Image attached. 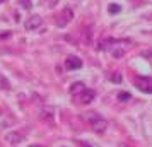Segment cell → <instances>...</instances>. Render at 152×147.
Returning a JSON list of instances; mask_svg holds the SVG:
<instances>
[{"label":"cell","instance_id":"8","mask_svg":"<svg viewBox=\"0 0 152 147\" xmlns=\"http://www.w3.org/2000/svg\"><path fill=\"white\" fill-rule=\"evenodd\" d=\"M5 140L10 142V144H19V142H22V135L17 133V132H9L7 135H5Z\"/></svg>","mask_w":152,"mask_h":147},{"label":"cell","instance_id":"17","mask_svg":"<svg viewBox=\"0 0 152 147\" xmlns=\"http://www.w3.org/2000/svg\"><path fill=\"white\" fill-rule=\"evenodd\" d=\"M2 2H4V0H0V4H2Z\"/></svg>","mask_w":152,"mask_h":147},{"label":"cell","instance_id":"15","mask_svg":"<svg viewBox=\"0 0 152 147\" xmlns=\"http://www.w3.org/2000/svg\"><path fill=\"white\" fill-rule=\"evenodd\" d=\"M142 55H144V56H151V55H152V51H144Z\"/></svg>","mask_w":152,"mask_h":147},{"label":"cell","instance_id":"13","mask_svg":"<svg viewBox=\"0 0 152 147\" xmlns=\"http://www.w3.org/2000/svg\"><path fill=\"white\" fill-rule=\"evenodd\" d=\"M10 36H12L10 31H2V33H0V39H7V38H10Z\"/></svg>","mask_w":152,"mask_h":147},{"label":"cell","instance_id":"1","mask_svg":"<svg viewBox=\"0 0 152 147\" xmlns=\"http://www.w3.org/2000/svg\"><path fill=\"white\" fill-rule=\"evenodd\" d=\"M86 120L89 121V125L92 127V130H96L99 133L104 132L108 128V121L101 115H97V113H86Z\"/></svg>","mask_w":152,"mask_h":147},{"label":"cell","instance_id":"3","mask_svg":"<svg viewBox=\"0 0 152 147\" xmlns=\"http://www.w3.org/2000/svg\"><path fill=\"white\" fill-rule=\"evenodd\" d=\"M77 103H82V105H89L92 103L94 99H96V91H92V89H86L84 92H80L79 96H77Z\"/></svg>","mask_w":152,"mask_h":147},{"label":"cell","instance_id":"14","mask_svg":"<svg viewBox=\"0 0 152 147\" xmlns=\"http://www.w3.org/2000/svg\"><path fill=\"white\" fill-rule=\"evenodd\" d=\"M0 84H2V89H9V82L2 75H0Z\"/></svg>","mask_w":152,"mask_h":147},{"label":"cell","instance_id":"10","mask_svg":"<svg viewBox=\"0 0 152 147\" xmlns=\"http://www.w3.org/2000/svg\"><path fill=\"white\" fill-rule=\"evenodd\" d=\"M108 10H110L111 14H118V12H120V10H121V7H120V5H118V4H111L110 7H108Z\"/></svg>","mask_w":152,"mask_h":147},{"label":"cell","instance_id":"9","mask_svg":"<svg viewBox=\"0 0 152 147\" xmlns=\"http://www.w3.org/2000/svg\"><path fill=\"white\" fill-rule=\"evenodd\" d=\"M84 91H86V86H84L82 82H74L72 87H70V94H72V96H79V94L84 92Z\"/></svg>","mask_w":152,"mask_h":147},{"label":"cell","instance_id":"16","mask_svg":"<svg viewBox=\"0 0 152 147\" xmlns=\"http://www.w3.org/2000/svg\"><path fill=\"white\" fill-rule=\"evenodd\" d=\"M29 147H43V146H34V144H33V146H29Z\"/></svg>","mask_w":152,"mask_h":147},{"label":"cell","instance_id":"4","mask_svg":"<svg viewBox=\"0 0 152 147\" xmlns=\"http://www.w3.org/2000/svg\"><path fill=\"white\" fill-rule=\"evenodd\" d=\"M41 24H43V19L39 15H31L29 19H26L24 28H26V31H34V29H38Z\"/></svg>","mask_w":152,"mask_h":147},{"label":"cell","instance_id":"11","mask_svg":"<svg viewBox=\"0 0 152 147\" xmlns=\"http://www.w3.org/2000/svg\"><path fill=\"white\" fill-rule=\"evenodd\" d=\"M118 99H120V101H123V103H125V101H130V99H132V96L128 94V92H120V94H118Z\"/></svg>","mask_w":152,"mask_h":147},{"label":"cell","instance_id":"6","mask_svg":"<svg viewBox=\"0 0 152 147\" xmlns=\"http://www.w3.org/2000/svg\"><path fill=\"white\" fill-rule=\"evenodd\" d=\"M72 17H74V12H72V9H63L62 14H60V17H58V21H56V26H65L67 22L72 21Z\"/></svg>","mask_w":152,"mask_h":147},{"label":"cell","instance_id":"12","mask_svg":"<svg viewBox=\"0 0 152 147\" xmlns=\"http://www.w3.org/2000/svg\"><path fill=\"white\" fill-rule=\"evenodd\" d=\"M110 80L111 82H121V74H116V72H115V74L110 77Z\"/></svg>","mask_w":152,"mask_h":147},{"label":"cell","instance_id":"7","mask_svg":"<svg viewBox=\"0 0 152 147\" xmlns=\"http://www.w3.org/2000/svg\"><path fill=\"white\" fill-rule=\"evenodd\" d=\"M41 120H45V121H51L53 120V116H55V110L51 108V106H43L41 110H39V115H38Z\"/></svg>","mask_w":152,"mask_h":147},{"label":"cell","instance_id":"2","mask_svg":"<svg viewBox=\"0 0 152 147\" xmlns=\"http://www.w3.org/2000/svg\"><path fill=\"white\" fill-rule=\"evenodd\" d=\"M133 86H135L137 89H140L142 92H151L152 94V80L151 79L137 75V77H133Z\"/></svg>","mask_w":152,"mask_h":147},{"label":"cell","instance_id":"5","mask_svg":"<svg viewBox=\"0 0 152 147\" xmlns=\"http://www.w3.org/2000/svg\"><path fill=\"white\" fill-rule=\"evenodd\" d=\"M80 67H82V60L79 56H74V55L67 56V60H65V69L67 70H75V69H80Z\"/></svg>","mask_w":152,"mask_h":147}]
</instances>
